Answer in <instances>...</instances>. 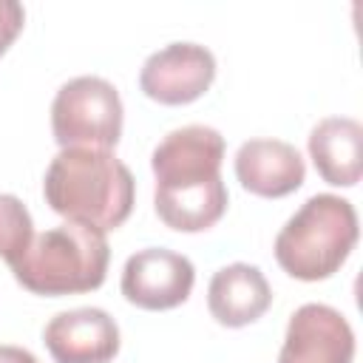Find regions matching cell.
<instances>
[{"instance_id":"obj_1","label":"cell","mask_w":363,"mask_h":363,"mask_svg":"<svg viewBox=\"0 0 363 363\" xmlns=\"http://www.w3.org/2000/svg\"><path fill=\"white\" fill-rule=\"evenodd\" d=\"M43 196L57 216L108 233L128 221L136 182L111 150L62 147L45 170Z\"/></svg>"},{"instance_id":"obj_2","label":"cell","mask_w":363,"mask_h":363,"mask_svg":"<svg viewBox=\"0 0 363 363\" xmlns=\"http://www.w3.org/2000/svg\"><path fill=\"white\" fill-rule=\"evenodd\" d=\"M111 247L102 230L65 221L31 238L28 250L11 264L20 286L34 295H77L102 286Z\"/></svg>"},{"instance_id":"obj_3","label":"cell","mask_w":363,"mask_h":363,"mask_svg":"<svg viewBox=\"0 0 363 363\" xmlns=\"http://www.w3.org/2000/svg\"><path fill=\"white\" fill-rule=\"evenodd\" d=\"M360 227L349 199L318 193L275 235V261L298 281H323L335 275L357 244Z\"/></svg>"},{"instance_id":"obj_4","label":"cell","mask_w":363,"mask_h":363,"mask_svg":"<svg viewBox=\"0 0 363 363\" xmlns=\"http://www.w3.org/2000/svg\"><path fill=\"white\" fill-rule=\"evenodd\" d=\"M51 130L60 147H116L122 136L119 91L102 77L68 79L51 102Z\"/></svg>"},{"instance_id":"obj_5","label":"cell","mask_w":363,"mask_h":363,"mask_svg":"<svg viewBox=\"0 0 363 363\" xmlns=\"http://www.w3.org/2000/svg\"><path fill=\"white\" fill-rule=\"evenodd\" d=\"M221 162H224V136L207 125H184L170 130L150 156L156 190L210 184L221 179Z\"/></svg>"},{"instance_id":"obj_6","label":"cell","mask_w":363,"mask_h":363,"mask_svg":"<svg viewBox=\"0 0 363 363\" xmlns=\"http://www.w3.org/2000/svg\"><path fill=\"white\" fill-rule=\"evenodd\" d=\"M193 284L196 269L187 255L164 247H147L125 261L119 286L128 303L147 312H164L182 306L190 298Z\"/></svg>"},{"instance_id":"obj_7","label":"cell","mask_w":363,"mask_h":363,"mask_svg":"<svg viewBox=\"0 0 363 363\" xmlns=\"http://www.w3.org/2000/svg\"><path fill=\"white\" fill-rule=\"evenodd\" d=\"M216 79V57L199 43H170L153 51L139 74V88L159 105H187L207 94Z\"/></svg>"},{"instance_id":"obj_8","label":"cell","mask_w":363,"mask_h":363,"mask_svg":"<svg viewBox=\"0 0 363 363\" xmlns=\"http://www.w3.org/2000/svg\"><path fill=\"white\" fill-rule=\"evenodd\" d=\"M354 332L326 303H303L292 312L278 363H352Z\"/></svg>"},{"instance_id":"obj_9","label":"cell","mask_w":363,"mask_h":363,"mask_svg":"<svg viewBox=\"0 0 363 363\" xmlns=\"http://www.w3.org/2000/svg\"><path fill=\"white\" fill-rule=\"evenodd\" d=\"M43 340L54 363H111L119 352V326L105 309L79 306L54 315Z\"/></svg>"},{"instance_id":"obj_10","label":"cell","mask_w":363,"mask_h":363,"mask_svg":"<svg viewBox=\"0 0 363 363\" xmlns=\"http://www.w3.org/2000/svg\"><path fill=\"white\" fill-rule=\"evenodd\" d=\"M235 176L261 199H281L303 184L306 164L295 145L281 139H250L235 153Z\"/></svg>"},{"instance_id":"obj_11","label":"cell","mask_w":363,"mask_h":363,"mask_svg":"<svg viewBox=\"0 0 363 363\" xmlns=\"http://www.w3.org/2000/svg\"><path fill=\"white\" fill-rule=\"evenodd\" d=\"M272 303V289L264 272L252 264H227L221 267L207 286L210 315L230 329L255 323Z\"/></svg>"},{"instance_id":"obj_12","label":"cell","mask_w":363,"mask_h":363,"mask_svg":"<svg viewBox=\"0 0 363 363\" xmlns=\"http://www.w3.org/2000/svg\"><path fill=\"white\" fill-rule=\"evenodd\" d=\"M309 156L326 184L354 187L363 173V125L352 116H326L309 133Z\"/></svg>"},{"instance_id":"obj_13","label":"cell","mask_w":363,"mask_h":363,"mask_svg":"<svg viewBox=\"0 0 363 363\" xmlns=\"http://www.w3.org/2000/svg\"><path fill=\"white\" fill-rule=\"evenodd\" d=\"M156 216L179 233H201L210 230L227 213V187L221 179L184 187V190H153Z\"/></svg>"},{"instance_id":"obj_14","label":"cell","mask_w":363,"mask_h":363,"mask_svg":"<svg viewBox=\"0 0 363 363\" xmlns=\"http://www.w3.org/2000/svg\"><path fill=\"white\" fill-rule=\"evenodd\" d=\"M31 238L34 221L26 204L11 193H0V258L11 267L28 250Z\"/></svg>"},{"instance_id":"obj_15","label":"cell","mask_w":363,"mask_h":363,"mask_svg":"<svg viewBox=\"0 0 363 363\" xmlns=\"http://www.w3.org/2000/svg\"><path fill=\"white\" fill-rule=\"evenodd\" d=\"M23 23H26L23 6L14 0H0V57L17 40V34L23 31Z\"/></svg>"},{"instance_id":"obj_16","label":"cell","mask_w":363,"mask_h":363,"mask_svg":"<svg viewBox=\"0 0 363 363\" xmlns=\"http://www.w3.org/2000/svg\"><path fill=\"white\" fill-rule=\"evenodd\" d=\"M0 363H37V357L20 346H0Z\"/></svg>"}]
</instances>
